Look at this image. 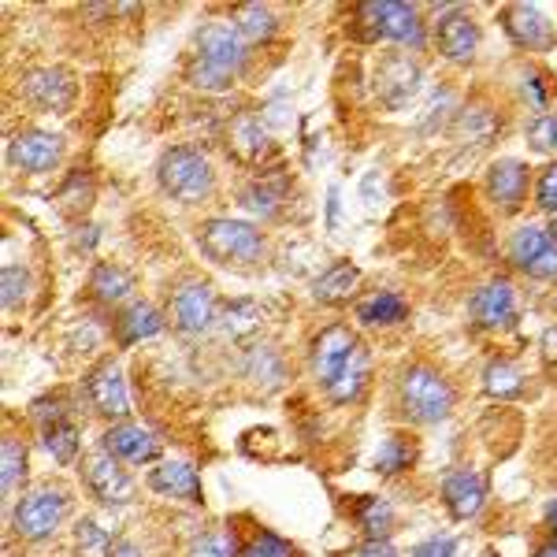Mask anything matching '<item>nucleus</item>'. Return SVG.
I'll list each match as a JSON object with an SVG mask.
<instances>
[{
    "label": "nucleus",
    "mask_w": 557,
    "mask_h": 557,
    "mask_svg": "<svg viewBox=\"0 0 557 557\" xmlns=\"http://www.w3.org/2000/svg\"><path fill=\"white\" fill-rule=\"evenodd\" d=\"M71 509V494L64 487H52V483H41V487L26 491L20 502H15V535H23L26 543H41V539H52L57 528L67 520Z\"/></svg>",
    "instance_id": "7"
},
{
    "label": "nucleus",
    "mask_w": 557,
    "mask_h": 557,
    "mask_svg": "<svg viewBox=\"0 0 557 557\" xmlns=\"http://www.w3.org/2000/svg\"><path fill=\"white\" fill-rule=\"evenodd\" d=\"M45 435V450H49L52 457H57L60 465H71L78 457V428L75 420H52V424L41 428Z\"/></svg>",
    "instance_id": "31"
},
{
    "label": "nucleus",
    "mask_w": 557,
    "mask_h": 557,
    "mask_svg": "<svg viewBox=\"0 0 557 557\" xmlns=\"http://www.w3.org/2000/svg\"><path fill=\"white\" fill-rule=\"evenodd\" d=\"M357 524L364 528L368 539H386L394 532V509L383 498L368 494V498L357 502Z\"/></svg>",
    "instance_id": "33"
},
{
    "label": "nucleus",
    "mask_w": 557,
    "mask_h": 557,
    "mask_svg": "<svg viewBox=\"0 0 557 557\" xmlns=\"http://www.w3.org/2000/svg\"><path fill=\"white\" fill-rule=\"evenodd\" d=\"M406 317H409V301L394 290H375L357 301V320L364 327H394V323H401Z\"/></svg>",
    "instance_id": "23"
},
{
    "label": "nucleus",
    "mask_w": 557,
    "mask_h": 557,
    "mask_svg": "<svg viewBox=\"0 0 557 557\" xmlns=\"http://www.w3.org/2000/svg\"><path fill=\"white\" fill-rule=\"evenodd\" d=\"M357 283H361V268L349 264V260H338V264H331L327 272L317 278V286H312V298L320 305H343L354 298Z\"/></svg>",
    "instance_id": "25"
},
{
    "label": "nucleus",
    "mask_w": 557,
    "mask_h": 557,
    "mask_svg": "<svg viewBox=\"0 0 557 557\" xmlns=\"http://www.w3.org/2000/svg\"><path fill=\"white\" fill-rule=\"evenodd\" d=\"M535 205L543 212H557V164L550 168H543V175H539V183H535Z\"/></svg>",
    "instance_id": "42"
},
{
    "label": "nucleus",
    "mask_w": 557,
    "mask_h": 557,
    "mask_svg": "<svg viewBox=\"0 0 557 557\" xmlns=\"http://www.w3.org/2000/svg\"><path fill=\"white\" fill-rule=\"evenodd\" d=\"M502 30L506 38L524 52H550L557 45V30L554 23L539 12L535 4H506L502 8Z\"/></svg>",
    "instance_id": "13"
},
{
    "label": "nucleus",
    "mask_w": 557,
    "mask_h": 557,
    "mask_svg": "<svg viewBox=\"0 0 557 557\" xmlns=\"http://www.w3.org/2000/svg\"><path fill=\"white\" fill-rule=\"evenodd\" d=\"M264 235L246 220H231V215H215L197 227V249L223 268H249L264 257Z\"/></svg>",
    "instance_id": "4"
},
{
    "label": "nucleus",
    "mask_w": 557,
    "mask_h": 557,
    "mask_svg": "<svg viewBox=\"0 0 557 557\" xmlns=\"http://www.w3.org/2000/svg\"><path fill=\"white\" fill-rule=\"evenodd\" d=\"M535 557H557V539H554V543H546V546H539Z\"/></svg>",
    "instance_id": "48"
},
{
    "label": "nucleus",
    "mask_w": 557,
    "mask_h": 557,
    "mask_svg": "<svg viewBox=\"0 0 557 557\" xmlns=\"http://www.w3.org/2000/svg\"><path fill=\"white\" fill-rule=\"evenodd\" d=\"M283 201H286V178H278V175L260 178V183H253L246 190V205L260 215H275Z\"/></svg>",
    "instance_id": "34"
},
{
    "label": "nucleus",
    "mask_w": 557,
    "mask_h": 557,
    "mask_svg": "<svg viewBox=\"0 0 557 557\" xmlns=\"http://www.w3.org/2000/svg\"><path fill=\"white\" fill-rule=\"evenodd\" d=\"M157 183H160V190L168 197H175V201L197 205L215 190V172L201 149L172 146L157 164Z\"/></svg>",
    "instance_id": "6"
},
{
    "label": "nucleus",
    "mask_w": 557,
    "mask_h": 557,
    "mask_svg": "<svg viewBox=\"0 0 557 557\" xmlns=\"http://www.w3.org/2000/svg\"><path fill=\"white\" fill-rule=\"evenodd\" d=\"M469 312L475 320V327L483 331H502L517 320V294L509 278H491L469 298Z\"/></svg>",
    "instance_id": "16"
},
{
    "label": "nucleus",
    "mask_w": 557,
    "mask_h": 557,
    "mask_svg": "<svg viewBox=\"0 0 557 557\" xmlns=\"http://www.w3.org/2000/svg\"><path fill=\"white\" fill-rule=\"evenodd\" d=\"M64 160V138L38 127L15 131L8 141V164L23 175H45Z\"/></svg>",
    "instance_id": "10"
},
{
    "label": "nucleus",
    "mask_w": 557,
    "mask_h": 557,
    "mask_svg": "<svg viewBox=\"0 0 557 557\" xmlns=\"http://www.w3.org/2000/svg\"><path fill=\"white\" fill-rule=\"evenodd\" d=\"M0 286H4V309H20V305L26 301V294H30V275H26L23 268L8 264Z\"/></svg>",
    "instance_id": "39"
},
{
    "label": "nucleus",
    "mask_w": 557,
    "mask_h": 557,
    "mask_svg": "<svg viewBox=\"0 0 557 557\" xmlns=\"http://www.w3.org/2000/svg\"><path fill=\"white\" fill-rule=\"evenodd\" d=\"M528 183H532V175H528L524 160L506 157V160H494L487 168V197L498 205V212H506V215L524 209Z\"/></svg>",
    "instance_id": "17"
},
{
    "label": "nucleus",
    "mask_w": 557,
    "mask_h": 557,
    "mask_svg": "<svg viewBox=\"0 0 557 557\" xmlns=\"http://www.w3.org/2000/svg\"><path fill=\"white\" fill-rule=\"evenodd\" d=\"M89 290L101 305H120L123 298H131L134 278L120 264H97L94 275H89Z\"/></svg>",
    "instance_id": "26"
},
{
    "label": "nucleus",
    "mask_w": 557,
    "mask_h": 557,
    "mask_svg": "<svg viewBox=\"0 0 557 557\" xmlns=\"http://www.w3.org/2000/svg\"><path fill=\"white\" fill-rule=\"evenodd\" d=\"M309 364L317 383L323 386L335 406H349L364 394L368 375H372V357L361 338L346 327V323H331L323 327L309 346Z\"/></svg>",
    "instance_id": "1"
},
{
    "label": "nucleus",
    "mask_w": 557,
    "mask_h": 557,
    "mask_svg": "<svg viewBox=\"0 0 557 557\" xmlns=\"http://www.w3.org/2000/svg\"><path fill=\"white\" fill-rule=\"evenodd\" d=\"M539 349H543V361L557 368V323L554 327H546V335H543V343H539Z\"/></svg>",
    "instance_id": "45"
},
{
    "label": "nucleus",
    "mask_w": 557,
    "mask_h": 557,
    "mask_svg": "<svg viewBox=\"0 0 557 557\" xmlns=\"http://www.w3.org/2000/svg\"><path fill=\"white\" fill-rule=\"evenodd\" d=\"M420 78H424V71H420L417 60H412L409 52L394 49V52H386V57H380V64H375V97H380V104L386 112H401V108L417 97Z\"/></svg>",
    "instance_id": "8"
},
{
    "label": "nucleus",
    "mask_w": 557,
    "mask_h": 557,
    "mask_svg": "<svg viewBox=\"0 0 557 557\" xmlns=\"http://www.w3.org/2000/svg\"><path fill=\"white\" fill-rule=\"evenodd\" d=\"M435 45L446 60L469 64L480 49V26H475L469 8H443L435 20Z\"/></svg>",
    "instance_id": "15"
},
{
    "label": "nucleus",
    "mask_w": 557,
    "mask_h": 557,
    "mask_svg": "<svg viewBox=\"0 0 557 557\" xmlns=\"http://www.w3.org/2000/svg\"><path fill=\"white\" fill-rule=\"evenodd\" d=\"M509 260H513L517 272L539 278V283H557V242L550 231L524 223L509 238Z\"/></svg>",
    "instance_id": "9"
},
{
    "label": "nucleus",
    "mask_w": 557,
    "mask_h": 557,
    "mask_svg": "<svg viewBox=\"0 0 557 557\" xmlns=\"http://www.w3.org/2000/svg\"><path fill=\"white\" fill-rule=\"evenodd\" d=\"M86 394L94 412H101L108 420H123L131 412L127 383H123V372L115 361H101L86 375Z\"/></svg>",
    "instance_id": "18"
},
{
    "label": "nucleus",
    "mask_w": 557,
    "mask_h": 557,
    "mask_svg": "<svg viewBox=\"0 0 557 557\" xmlns=\"http://www.w3.org/2000/svg\"><path fill=\"white\" fill-rule=\"evenodd\" d=\"M398 406L412 424H438L457 406L450 380L431 364H409L398 380Z\"/></svg>",
    "instance_id": "5"
},
{
    "label": "nucleus",
    "mask_w": 557,
    "mask_h": 557,
    "mask_svg": "<svg viewBox=\"0 0 557 557\" xmlns=\"http://www.w3.org/2000/svg\"><path fill=\"white\" fill-rule=\"evenodd\" d=\"M112 557H141V550L134 543H115L112 546Z\"/></svg>",
    "instance_id": "46"
},
{
    "label": "nucleus",
    "mask_w": 557,
    "mask_h": 557,
    "mask_svg": "<svg viewBox=\"0 0 557 557\" xmlns=\"http://www.w3.org/2000/svg\"><path fill=\"white\" fill-rule=\"evenodd\" d=\"M112 539L97 520H78L75 524V557H112Z\"/></svg>",
    "instance_id": "35"
},
{
    "label": "nucleus",
    "mask_w": 557,
    "mask_h": 557,
    "mask_svg": "<svg viewBox=\"0 0 557 557\" xmlns=\"http://www.w3.org/2000/svg\"><path fill=\"white\" fill-rule=\"evenodd\" d=\"M238 557H298V546L286 543L283 535L268 532V528H260V532L242 546Z\"/></svg>",
    "instance_id": "36"
},
{
    "label": "nucleus",
    "mask_w": 557,
    "mask_h": 557,
    "mask_svg": "<svg viewBox=\"0 0 557 557\" xmlns=\"http://www.w3.org/2000/svg\"><path fill=\"white\" fill-rule=\"evenodd\" d=\"M443 502L454 520H472L483 509V502H487V483H483V475L475 469H457L446 475Z\"/></svg>",
    "instance_id": "21"
},
{
    "label": "nucleus",
    "mask_w": 557,
    "mask_h": 557,
    "mask_svg": "<svg viewBox=\"0 0 557 557\" xmlns=\"http://www.w3.org/2000/svg\"><path fill=\"white\" fill-rule=\"evenodd\" d=\"M249 60V41L238 34V26L231 23H209L197 30L194 60L186 67L190 86L205 89V94H223L235 86V75L246 67Z\"/></svg>",
    "instance_id": "2"
},
{
    "label": "nucleus",
    "mask_w": 557,
    "mask_h": 557,
    "mask_svg": "<svg viewBox=\"0 0 557 557\" xmlns=\"http://www.w3.org/2000/svg\"><path fill=\"white\" fill-rule=\"evenodd\" d=\"M83 480H86L89 494H94L101 506H127V502L134 498V483H131L127 469H123V465L115 461L104 446L83 461Z\"/></svg>",
    "instance_id": "12"
},
{
    "label": "nucleus",
    "mask_w": 557,
    "mask_h": 557,
    "mask_svg": "<svg viewBox=\"0 0 557 557\" xmlns=\"http://www.w3.org/2000/svg\"><path fill=\"white\" fill-rule=\"evenodd\" d=\"M60 201H64V209L71 212H86L89 201H94V183L83 186V172H75L64 183V190H60Z\"/></svg>",
    "instance_id": "40"
},
{
    "label": "nucleus",
    "mask_w": 557,
    "mask_h": 557,
    "mask_svg": "<svg viewBox=\"0 0 557 557\" xmlns=\"http://www.w3.org/2000/svg\"><path fill=\"white\" fill-rule=\"evenodd\" d=\"M546 528H550V532L557 535V498L550 502V506H546Z\"/></svg>",
    "instance_id": "47"
},
{
    "label": "nucleus",
    "mask_w": 557,
    "mask_h": 557,
    "mask_svg": "<svg viewBox=\"0 0 557 557\" xmlns=\"http://www.w3.org/2000/svg\"><path fill=\"white\" fill-rule=\"evenodd\" d=\"M0 469H4L0 472V491H4V498H12L26 480V446L15 435H4V446H0Z\"/></svg>",
    "instance_id": "29"
},
{
    "label": "nucleus",
    "mask_w": 557,
    "mask_h": 557,
    "mask_svg": "<svg viewBox=\"0 0 557 557\" xmlns=\"http://www.w3.org/2000/svg\"><path fill=\"white\" fill-rule=\"evenodd\" d=\"M235 26L246 41L260 45V41H272L275 15H272V8H264V4H242L235 8Z\"/></svg>",
    "instance_id": "30"
},
{
    "label": "nucleus",
    "mask_w": 557,
    "mask_h": 557,
    "mask_svg": "<svg viewBox=\"0 0 557 557\" xmlns=\"http://www.w3.org/2000/svg\"><path fill=\"white\" fill-rule=\"evenodd\" d=\"M524 97L532 101L535 112L546 115V104H550V78H546L543 71H528V75H524Z\"/></svg>",
    "instance_id": "41"
},
{
    "label": "nucleus",
    "mask_w": 557,
    "mask_h": 557,
    "mask_svg": "<svg viewBox=\"0 0 557 557\" xmlns=\"http://www.w3.org/2000/svg\"><path fill=\"white\" fill-rule=\"evenodd\" d=\"M260 323H264V312H260L257 301L242 298V301H231L227 309H223V331H227L231 338H249L260 331Z\"/></svg>",
    "instance_id": "32"
},
{
    "label": "nucleus",
    "mask_w": 557,
    "mask_h": 557,
    "mask_svg": "<svg viewBox=\"0 0 557 557\" xmlns=\"http://www.w3.org/2000/svg\"><path fill=\"white\" fill-rule=\"evenodd\" d=\"M227 152L242 168H264L275 146H272V138H268L264 123H260L253 112H242L227 127Z\"/></svg>",
    "instance_id": "19"
},
{
    "label": "nucleus",
    "mask_w": 557,
    "mask_h": 557,
    "mask_svg": "<svg viewBox=\"0 0 557 557\" xmlns=\"http://www.w3.org/2000/svg\"><path fill=\"white\" fill-rule=\"evenodd\" d=\"M186 557H238V543L231 532H201L190 543V550H186Z\"/></svg>",
    "instance_id": "37"
},
{
    "label": "nucleus",
    "mask_w": 557,
    "mask_h": 557,
    "mask_svg": "<svg viewBox=\"0 0 557 557\" xmlns=\"http://www.w3.org/2000/svg\"><path fill=\"white\" fill-rule=\"evenodd\" d=\"M409 557H457V543L446 535H435V539H428V543H420Z\"/></svg>",
    "instance_id": "43"
},
{
    "label": "nucleus",
    "mask_w": 557,
    "mask_h": 557,
    "mask_svg": "<svg viewBox=\"0 0 557 557\" xmlns=\"http://www.w3.org/2000/svg\"><path fill=\"white\" fill-rule=\"evenodd\" d=\"M528 141L539 152H557V112L535 115L532 127H528Z\"/></svg>",
    "instance_id": "38"
},
{
    "label": "nucleus",
    "mask_w": 557,
    "mask_h": 557,
    "mask_svg": "<svg viewBox=\"0 0 557 557\" xmlns=\"http://www.w3.org/2000/svg\"><path fill=\"white\" fill-rule=\"evenodd\" d=\"M483 391L498 401L520 398L524 394V372L513 361H491L487 372H483Z\"/></svg>",
    "instance_id": "28"
},
{
    "label": "nucleus",
    "mask_w": 557,
    "mask_h": 557,
    "mask_svg": "<svg viewBox=\"0 0 557 557\" xmlns=\"http://www.w3.org/2000/svg\"><path fill=\"white\" fill-rule=\"evenodd\" d=\"M172 323L183 335H205L215 323V290L205 278H190L172 294Z\"/></svg>",
    "instance_id": "14"
},
{
    "label": "nucleus",
    "mask_w": 557,
    "mask_h": 557,
    "mask_svg": "<svg viewBox=\"0 0 557 557\" xmlns=\"http://www.w3.org/2000/svg\"><path fill=\"white\" fill-rule=\"evenodd\" d=\"M149 487L164 498H178V502H190V506H201L205 491H201V475H197L194 465L186 461H164L160 469L149 472Z\"/></svg>",
    "instance_id": "22"
},
{
    "label": "nucleus",
    "mask_w": 557,
    "mask_h": 557,
    "mask_svg": "<svg viewBox=\"0 0 557 557\" xmlns=\"http://www.w3.org/2000/svg\"><path fill=\"white\" fill-rule=\"evenodd\" d=\"M417 465V438L412 435H391L375 454V472L380 475H401Z\"/></svg>",
    "instance_id": "27"
},
{
    "label": "nucleus",
    "mask_w": 557,
    "mask_h": 557,
    "mask_svg": "<svg viewBox=\"0 0 557 557\" xmlns=\"http://www.w3.org/2000/svg\"><path fill=\"white\" fill-rule=\"evenodd\" d=\"M546 231H550V238L557 242V212H554V220H550V227H546Z\"/></svg>",
    "instance_id": "49"
},
{
    "label": "nucleus",
    "mask_w": 557,
    "mask_h": 557,
    "mask_svg": "<svg viewBox=\"0 0 557 557\" xmlns=\"http://www.w3.org/2000/svg\"><path fill=\"white\" fill-rule=\"evenodd\" d=\"M23 97L34 108H41V112L67 115L71 104H75V97H78L75 75L64 67H34L23 75Z\"/></svg>",
    "instance_id": "11"
},
{
    "label": "nucleus",
    "mask_w": 557,
    "mask_h": 557,
    "mask_svg": "<svg viewBox=\"0 0 557 557\" xmlns=\"http://www.w3.org/2000/svg\"><path fill=\"white\" fill-rule=\"evenodd\" d=\"M357 41H398L409 49H424V20L412 4H398V0H364L357 4L354 23H349Z\"/></svg>",
    "instance_id": "3"
},
{
    "label": "nucleus",
    "mask_w": 557,
    "mask_h": 557,
    "mask_svg": "<svg viewBox=\"0 0 557 557\" xmlns=\"http://www.w3.org/2000/svg\"><path fill=\"white\" fill-rule=\"evenodd\" d=\"M338 557H398V550H394L386 539H368V543L349 546V550H343Z\"/></svg>",
    "instance_id": "44"
},
{
    "label": "nucleus",
    "mask_w": 557,
    "mask_h": 557,
    "mask_svg": "<svg viewBox=\"0 0 557 557\" xmlns=\"http://www.w3.org/2000/svg\"><path fill=\"white\" fill-rule=\"evenodd\" d=\"M101 446L123 465H146V461H152V457L160 454V438L152 435L149 428L127 424V420H123V424H115V428H108Z\"/></svg>",
    "instance_id": "20"
},
{
    "label": "nucleus",
    "mask_w": 557,
    "mask_h": 557,
    "mask_svg": "<svg viewBox=\"0 0 557 557\" xmlns=\"http://www.w3.org/2000/svg\"><path fill=\"white\" fill-rule=\"evenodd\" d=\"M160 331H164V317H160L152 305L138 301V305H131L120 320H115V343L138 346V343H146V338L160 335Z\"/></svg>",
    "instance_id": "24"
}]
</instances>
